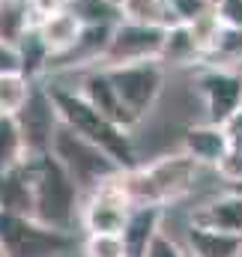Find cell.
<instances>
[{"label":"cell","instance_id":"f546056e","mask_svg":"<svg viewBox=\"0 0 242 257\" xmlns=\"http://www.w3.org/2000/svg\"><path fill=\"white\" fill-rule=\"evenodd\" d=\"M224 128H227V135H230V144H233V147H242V108L224 123Z\"/></svg>","mask_w":242,"mask_h":257},{"label":"cell","instance_id":"7a4b0ae2","mask_svg":"<svg viewBox=\"0 0 242 257\" xmlns=\"http://www.w3.org/2000/svg\"><path fill=\"white\" fill-rule=\"evenodd\" d=\"M48 90H51V99L57 105V114H60L63 126H69L72 132H78L81 138H87L96 147H102L105 153H111L123 171L138 168V156H135V147H132V132H126L117 123H111L75 87H48Z\"/></svg>","mask_w":242,"mask_h":257},{"label":"cell","instance_id":"ac0fdd59","mask_svg":"<svg viewBox=\"0 0 242 257\" xmlns=\"http://www.w3.org/2000/svg\"><path fill=\"white\" fill-rule=\"evenodd\" d=\"M15 45H18V57H21V72L30 81H39L51 66V48L45 45L42 33L36 27H24V33L15 39Z\"/></svg>","mask_w":242,"mask_h":257},{"label":"cell","instance_id":"ba28073f","mask_svg":"<svg viewBox=\"0 0 242 257\" xmlns=\"http://www.w3.org/2000/svg\"><path fill=\"white\" fill-rule=\"evenodd\" d=\"M165 45V27H150L138 21L120 18L111 30V42L105 48L102 66L141 63V60H159Z\"/></svg>","mask_w":242,"mask_h":257},{"label":"cell","instance_id":"83f0119b","mask_svg":"<svg viewBox=\"0 0 242 257\" xmlns=\"http://www.w3.org/2000/svg\"><path fill=\"white\" fill-rule=\"evenodd\" d=\"M6 72H21V57H18V45L9 39H0V75Z\"/></svg>","mask_w":242,"mask_h":257},{"label":"cell","instance_id":"d6a6232c","mask_svg":"<svg viewBox=\"0 0 242 257\" xmlns=\"http://www.w3.org/2000/svg\"><path fill=\"white\" fill-rule=\"evenodd\" d=\"M111 3H117V6H123V3H126V0H111Z\"/></svg>","mask_w":242,"mask_h":257},{"label":"cell","instance_id":"1f68e13d","mask_svg":"<svg viewBox=\"0 0 242 257\" xmlns=\"http://www.w3.org/2000/svg\"><path fill=\"white\" fill-rule=\"evenodd\" d=\"M0 257H12V254H9V248L3 245V239H0Z\"/></svg>","mask_w":242,"mask_h":257},{"label":"cell","instance_id":"e0dca14e","mask_svg":"<svg viewBox=\"0 0 242 257\" xmlns=\"http://www.w3.org/2000/svg\"><path fill=\"white\" fill-rule=\"evenodd\" d=\"M165 66H200L203 63V51L191 33L188 24H171L165 30V45H162V57Z\"/></svg>","mask_w":242,"mask_h":257},{"label":"cell","instance_id":"484cf974","mask_svg":"<svg viewBox=\"0 0 242 257\" xmlns=\"http://www.w3.org/2000/svg\"><path fill=\"white\" fill-rule=\"evenodd\" d=\"M215 171H218V177H221L224 183H236V180H242V147H233V144H230V150L218 159Z\"/></svg>","mask_w":242,"mask_h":257},{"label":"cell","instance_id":"8fae6325","mask_svg":"<svg viewBox=\"0 0 242 257\" xmlns=\"http://www.w3.org/2000/svg\"><path fill=\"white\" fill-rule=\"evenodd\" d=\"M75 90H78L96 111H102L111 123L123 126L126 132H132V128L138 126V120H135L132 111L123 105V99L117 96V90H114V84H111V78H108V72H105L102 66L87 69V72L81 75V81H78Z\"/></svg>","mask_w":242,"mask_h":257},{"label":"cell","instance_id":"9a60e30c","mask_svg":"<svg viewBox=\"0 0 242 257\" xmlns=\"http://www.w3.org/2000/svg\"><path fill=\"white\" fill-rule=\"evenodd\" d=\"M36 30L42 33L45 45L51 48V57H60V54H66V51L81 39L84 21H81L69 6H60V9L48 12V15L36 24Z\"/></svg>","mask_w":242,"mask_h":257},{"label":"cell","instance_id":"603a6c76","mask_svg":"<svg viewBox=\"0 0 242 257\" xmlns=\"http://www.w3.org/2000/svg\"><path fill=\"white\" fill-rule=\"evenodd\" d=\"M84 24H117L123 18L120 6L111 0H69L66 3Z\"/></svg>","mask_w":242,"mask_h":257},{"label":"cell","instance_id":"8992f818","mask_svg":"<svg viewBox=\"0 0 242 257\" xmlns=\"http://www.w3.org/2000/svg\"><path fill=\"white\" fill-rule=\"evenodd\" d=\"M0 239L12 257H54L72 245V233L48 227L33 215H15L0 209Z\"/></svg>","mask_w":242,"mask_h":257},{"label":"cell","instance_id":"6da1fadb","mask_svg":"<svg viewBox=\"0 0 242 257\" xmlns=\"http://www.w3.org/2000/svg\"><path fill=\"white\" fill-rule=\"evenodd\" d=\"M24 165L33 183V218L69 233L75 221H81L84 194L78 189V183L69 177V171L60 165L54 153L27 156Z\"/></svg>","mask_w":242,"mask_h":257},{"label":"cell","instance_id":"4fadbf2b","mask_svg":"<svg viewBox=\"0 0 242 257\" xmlns=\"http://www.w3.org/2000/svg\"><path fill=\"white\" fill-rule=\"evenodd\" d=\"M185 248L191 257H242V233L191 221L185 230Z\"/></svg>","mask_w":242,"mask_h":257},{"label":"cell","instance_id":"5bb4252c","mask_svg":"<svg viewBox=\"0 0 242 257\" xmlns=\"http://www.w3.org/2000/svg\"><path fill=\"white\" fill-rule=\"evenodd\" d=\"M182 150L197 159L200 165H218V159L230 150V135L227 128L218 123H200V126H188L182 135Z\"/></svg>","mask_w":242,"mask_h":257},{"label":"cell","instance_id":"52a82bcc","mask_svg":"<svg viewBox=\"0 0 242 257\" xmlns=\"http://www.w3.org/2000/svg\"><path fill=\"white\" fill-rule=\"evenodd\" d=\"M132 206H135V200L126 192L123 174H117V177L105 180L102 186H96L93 192L84 194L81 224L87 233H123Z\"/></svg>","mask_w":242,"mask_h":257},{"label":"cell","instance_id":"30bf717a","mask_svg":"<svg viewBox=\"0 0 242 257\" xmlns=\"http://www.w3.org/2000/svg\"><path fill=\"white\" fill-rule=\"evenodd\" d=\"M15 117H18V126H21V135H24L27 156L51 153L54 135H57V128H60V114H57V105H54L48 87L33 84L27 105H24Z\"/></svg>","mask_w":242,"mask_h":257},{"label":"cell","instance_id":"836d02e7","mask_svg":"<svg viewBox=\"0 0 242 257\" xmlns=\"http://www.w3.org/2000/svg\"><path fill=\"white\" fill-rule=\"evenodd\" d=\"M209 3H212V6H218V0H209Z\"/></svg>","mask_w":242,"mask_h":257},{"label":"cell","instance_id":"4316f807","mask_svg":"<svg viewBox=\"0 0 242 257\" xmlns=\"http://www.w3.org/2000/svg\"><path fill=\"white\" fill-rule=\"evenodd\" d=\"M144 257H191V254H188V248L177 245L171 236L159 233V236L150 242V248H147V254H144Z\"/></svg>","mask_w":242,"mask_h":257},{"label":"cell","instance_id":"cb8c5ba5","mask_svg":"<svg viewBox=\"0 0 242 257\" xmlns=\"http://www.w3.org/2000/svg\"><path fill=\"white\" fill-rule=\"evenodd\" d=\"M84 254L87 257H129V251H126V242H123L120 233H87Z\"/></svg>","mask_w":242,"mask_h":257},{"label":"cell","instance_id":"ffe728a7","mask_svg":"<svg viewBox=\"0 0 242 257\" xmlns=\"http://www.w3.org/2000/svg\"><path fill=\"white\" fill-rule=\"evenodd\" d=\"M24 159H27V147H24L18 117L15 114H0V174L18 168Z\"/></svg>","mask_w":242,"mask_h":257},{"label":"cell","instance_id":"277c9868","mask_svg":"<svg viewBox=\"0 0 242 257\" xmlns=\"http://www.w3.org/2000/svg\"><path fill=\"white\" fill-rule=\"evenodd\" d=\"M51 153L60 159V165L69 171V177L78 183L81 194L93 192V189L102 186L105 180L123 174V168L117 165V159H114L111 153H105L102 147H96L93 141L81 138L78 132H72V128L63 126V123H60V128H57V135H54Z\"/></svg>","mask_w":242,"mask_h":257},{"label":"cell","instance_id":"d4e9b609","mask_svg":"<svg viewBox=\"0 0 242 257\" xmlns=\"http://www.w3.org/2000/svg\"><path fill=\"white\" fill-rule=\"evenodd\" d=\"M171 3V12L177 18V24H194L200 21L203 15H209L215 6L209 0H168Z\"/></svg>","mask_w":242,"mask_h":257},{"label":"cell","instance_id":"f1b7e54d","mask_svg":"<svg viewBox=\"0 0 242 257\" xmlns=\"http://www.w3.org/2000/svg\"><path fill=\"white\" fill-rule=\"evenodd\" d=\"M218 18L230 27H242V0H218L215 6Z\"/></svg>","mask_w":242,"mask_h":257},{"label":"cell","instance_id":"2e32d148","mask_svg":"<svg viewBox=\"0 0 242 257\" xmlns=\"http://www.w3.org/2000/svg\"><path fill=\"white\" fill-rule=\"evenodd\" d=\"M0 209L15 215H33V183L24 162L0 174Z\"/></svg>","mask_w":242,"mask_h":257},{"label":"cell","instance_id":"5b68a950","mask_svg":"<svg viewBox=\"0 0 242 257\" xmlns=\"http://www.w3.org/2000/svg\"><path fill=\"white\" fill-rule=\"evenodd\" d=\"M123 99V105L132 111V117L141 123L159 102L165 90V63L162 60H141V63H123V66H102Z\"/></svg>","mask_w":242,"mask_h":257},{"label":"cell","instance_id":"d6986e66","mask_svg":"<svg viewBox=\"0 0 242 257\" xmlns=\"http://www.w3.org/2000/svg\"><path fill=\"white\" fill-rule=\"evenodd\" d=\"M242 63V27L224 24L215 36V42L209 45V51L203 54L200 66H221V69H236Z\"/></svg>","mask_w":242,"mask_h":257},{"label":"cell","instance_id":"4dcf8cb0","mask_svg":"<svg viewBox=\"0 0 242 257\" xmlns=\"http://www.w3.org/2000/svg\"><path fill=\"white\" fill-rule=\"evenodd\" d=\"M227 194H236V197H242V180H236V183H227Z\"/></svg>","mask_w":242,"mask_h":257},{"label":"cell","instance_id":"7402d4cb","mask_svg":"<svg viewBox=\"0 0 242 257\" xmlns=\"http://www.w3.org/2000/svg\"><path fill=\"white\" fill-rule=\"evenodd\" d=\"M36 81H30L24 72H6L0 75V114H18L33 90Z\"/></svg>","mask_w":242,"mask_h":257},{"label":"cell","instance_id":"7c38bea8","mask_svg":"<svg viewBox=\"0 0 242 257\" xmlns=\"http://www.w3.org/2000/svg\"><path fill=\"white\" fill-rule=\"evenodd\" d=\"M162 215H165V206H156V203H135L129 218H126V227H123V242H126V251L129 257H144L150 242L162 233Z\"/></svg>","mask_w":242,"mask_h":257},{"label":"cell","instance_id":"9c48e42d","mask_svg":"<svg viewBox=\"0 0 242 257\" xmlns=\"http://www.w3.org/2000/svg\"><path fill=\"white\" fill-rule=\"evenodd\" d=\"M197 93L206 108V120L224 126L242 108V72L239 69H221V66H200L197 75Z\"/></svg>","mask_w":242,"mask_h":257},{"label":"cell","instance_id":"3957f363","mask_svg":"<svg viewBox=\"0 0 242 257\" xmlns=\"http://www.w3.org/2000/svg\"><path fill=\"white\" fill-rule=\"evenodd\" d=\"M200 162L191 159L185 150L174 156H162L150 165H138L132 171H123V183L126 192L135 203H174L194 189L197 174H200Z\"/></svg>","mask_w":242,"mask_h":257},{"label":"cell","instance_id":"44dd1931","mask_svg":"<svg viewBox=\"0 0 242 257\" xmlns=\"http://www.w3.org/2000/svg\"><path fill=\"white\" fill-rule=\"evenodd\" d=\"M126 21H138V24H150V27H171L177 24L171 3L168 0H126L120 6Z\"/></svg>","mask_w":242,"mask_h":257}]
</instances>
